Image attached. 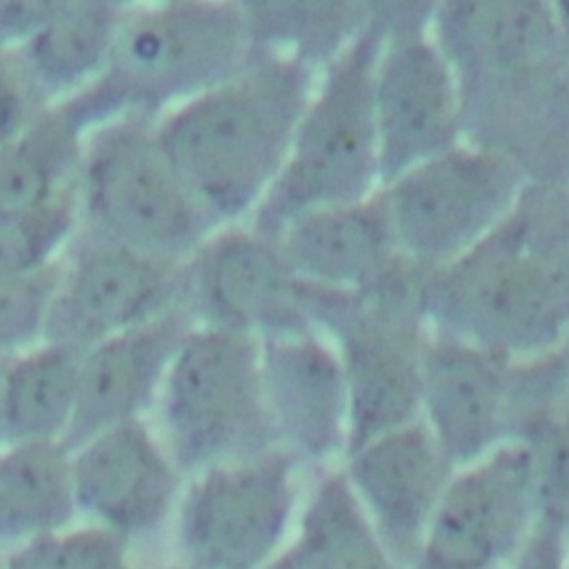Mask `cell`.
<instances>
[{
    "label": "cell",
    "instance_id": "cell-30",
    "mask_svg": "<svg viewBox=\"0 0 569 569\" xmlns=\"http://www.w3.org/2000/svg\"><path fill=\"white\" fill-rule=\"evenodd\" d=\"M442 0H362V33L389 44L431 36Z\"/></svg>",
    "mask_w": 569,
    "mask_h": 569
},
{
    "label": "cell",
    "instance_id": "cell-10",
    "mask_svg": "<svg viewBox=\"0 0 569 569\" xmlns=\"http://www.w3.org/2000/svg\"><path fill=\"white\" fill-rule=\"evenodd\" d=\"M529 180L511 156L460 140L385 182L378 200L400 260L425 276L478 244Z\"/></svg>",
    "mask_w": 569,
    "mask_h": 569
},
{
    "label": "cell",
    "instance_id": "cell-32",
    "mask_svg": "<svg viewBox=\"0 0 569 569\" xmlns=\"http://www.w3.org/2000/svg\"><path fill=\"white\" fill-rule=\"evenodd\" d=\"M71 0H0V49H16Z\"/></svg>",
    "mask_w": 569,
    "mask_h": 569
},
{
    "label": "cell",
    "instance_id": "cell-18",
    "mask_svg": "<svg viewBox=\"0 0 569 569\" xmlns=\"http://www.w3.org/2000/svg\"><path fill=\"white\" fill-rule=\"evenodd\" d=\"M509 373L511 360L429 329L420 418L456 467L509 440Z\"/></svg>",
    "mask_w": 569,
    "mask_h": 569
},
{
    "label": "cell",
    "instance_id": "cell-16",
    "mask_svg": "<svg viewBox=\"0 0 569 569\" xmlns=\"http://www.w3.org/2000/svg\"><path fill=\"white\" fill-rule=\"evenodd\" d=\"M260 369L278 447L311 473L338 465L349 440V398L333 342L320 329L262 338Z\"/></svg>",
    "mask_w": 569,
    "mask_h": 569
},
{
    "label": "cell",
    "instance_id": "cell-13",
    "mask_svg": "<svg viewBox=\"0 0 569 569\" xmlns=\"http://www.w3.org/2000/svg\"><path fill=\"white\" fill-rule=\"evenodd\" d=\"M182 262L80 229L60 258L47 340L84 351L182 307Z\"/></svg>",
    "mask_w": 569,
    "mask_h": 569
},
{
    "label": "cell",
    "instance_id": "cell-14",
    "mask_svg": "<svg viewBox=\"0 0 569 569\" xmlns=\"http://www.w3.org/2000/svg\"><path fill=\"white\" fill-rule=\"evenodd\" d=\"M182 307L193 325L260 340L318 329L307 284L293 276L276 240L249 222L220 224L182 262Z\"/></svg>",
    "mask_w": 569,
    "mask_h": 569
},
{
    "label": "cell",
    "instance_id": "cell-2",
    "mask_svg": "<svg viewBox=\"0 0 569 569\" xmlns=\"http://www.w3.org/2000/svg\"><path fill=\"white\" fill-rule=\"evenodd\" d=\"M427 327L511 362L569 340V182L529 180L467 253L425 273Z\"/></svg>",
    "mask_w": 569,
    "mask_h": 569
},
{
    "label": "cell",
    "instance_id": "cell-23",
    "mask_svg": "<svg viewBox=\"0 0 569 569\" xmlns=\"http://www.w3.org/2000/svg\"><path fill=\"white\" fill-rule=\"evenodd\" d=\"M91 122L73 100L44 107L0 149V213L73 193Z\"/></svg>",
    "mask_w": 569,
    "mask_h": 569
},
{
    "label": "cell",
    "instance_id": "cell-27",
    "mask_svg": "<svg viewBox=\"0 0 569 569\" xmlns=\"http://www.w3.org/2000/svg\"><path fill=\"white\" fill-rule=\"evenodd\" d=\"M80 231L76 196L0 213V280L56 264Z\"/></svg>",
    "mask_w": 569,
    "mask_h": 569
},
{
    "label": "cell",
    "instance_id": "cell-8",
    "mask_svg": "<svg viewBox=\"0 0 569 569\" xmlns=\"http://www.w3.org/2000/svg\"><path fill=\"white\" fill-rule=\"evenodd\" d=\"M149 420L184 476L278 447L262 391L260 338L191 325Z\"/></svg>",
    "mask_w": 569,
    "mask_h": 569
},
{
    "label": "cell",
    "instance_id": "cell-6",
    "mask_svg": "<svg viewBox=\"0 0 569 569\" xmlns=\"http://www.w3.org/2000/svg\"><path fill=\"white\" fill-rule=\"evenodd\" d=\"M420 280L422 273L402 262L382 284L362 293L307 284L309 316L333 342L345 373L347 451L420 418L422 356L429 338Z\"/></svg>",
    "mask_w": 569,
    "mask_h": 569
},
{
    "label": "cell",
    "instance_id": "cell-29",
    "mask_svg": "<svg viewBox=\"0 0 569 569\" xmlns=\"http://www.w3.org/2000/svg\"><path fill=\"white\" fill-rule=\"evenodd\" d=\"M60 260L47 269L0 280V358L47 342Z\"/></svg>",
    "mask_w": 569,
    "mask_h": 569
},
{
    "label": "cell",
    "instance_id": "cell-38",
    "mask_svg": "<svg viewBox=\"0 0 569 569\" xmlns=\"http://www.w3.org/2000/svg\"><path fill=\"white\" fill-rule=\"evenodd\" d=\"M264 569H293L291 567V560H289V553H287V549L273 560V562H269Z\"/></svg>",
    "mask_w": 569,
    "mask_h": 569
},
{
    "label": "cell",
    "instance_id": "cell-21",
    "mask_svg": "<svg viewBox=\"0 0 569 569\" xmlns=\"http://www.w3.org/2000/svg\"><path fill=\"white\" fill-rule=\"evenodd\" d=\"M287 553L293 569H405L369 522L340 462L311 473Z\"/></svg>",
    "mask_w": 569,
    "mask_h": 569
},
{
    "label": "cell",
    "instance_id": "cell-35",
    "mask_svg": "<svg viewBox=\"0 0 569 569\" xmlns=\"http://www.w3.org/2000/svg\"><path fill=\"white\" fill-rule=\"evenodd\" d=\"M122 11H136V9H144V7H153V4H164V2H173V0H113Z\"/></svg>",
    "mask_w": 569,
    "mask_h": 569
},
{
    "label": "cell",
    "instance_id": "cell-7",
    "mask_svg": "<svg viewBox=\"0 0 569 569\" xmlns=\"http://www.w3.org/2000/svg\"><path fill=\"white\" fill-rule=\"evenodd\" d=\"M73 196L82 231L171 260H187L220 227L178 176L153 118L93 124Z\"/></svg>",
    "mask_w": 569,
    "mask_h": 569
},
{
    "label": "cell",
    "instance_id": "cell-26",
    "mask_svg": "<svg viewBox=\"0 0 569 569\" xmlns=\"http://www.w3.org/2000/svg\"><path fill=\"white\" fill-rule=\"evenodd\" d=\"M80 351L42 342L7 360L2 378L4 445L62 442L76 413Z\"/></svg>",
    "mask_w": 569,
    "mask_h": 569
},
{
    "label": "cell",
    "instance_id": "cell-36",
    "mask_svg": "<svg viewBox=\"0 0 569 569\" xmlns=\"http://www.w3.org/2000/svg\"><path fill=\"white\" fill-rule=\"evenodd\" d=\"M136 569H184V567L164 558V560H153V562H138Z\"/></svg>",
    "mask_w": 569,
    "mask_h": 569
},
{
    "label": "cell",
    "instance_id": "cell-17",
    "mask_svg": "<svg viewBox=\"0 0 569 569\" xmlns=\"http://www.w3.org/2000/svg\"><path fill=\"white\" fill-rule=\"evenodd\" d=\"M340 467L385 547L411 569L456 465L418 418L347 451Z\"/></svg>",
    "mask_w": 569,
    "mask_h": 569
},
{
    "label": "cell",
    "instance_id": "cell-33",
    "mask_svg": "<svg viewBox=\"0 0 569 569\" xmlns=\"http://www.w3.org/2000/svg\"><path fill=\"white\" fill-rule=\"evenodd\" d=\"M509 569H569V549L556 518L547 511L540 513L531 536Z\"/></svg>",
    "mask_w": 569,
    "mask_h": 569
},
{
    "label": "cell",
    "instance_id": "cell-22",
    "mask_svg": "<svg viewBox=\"0 0 569 569\" xmlns=\"http://www.w3.org/2000/svg\"><path fill=\"white\" fill-rule=\"evenodd\" d=\"M122 18L113 0H71L16 47L47 102L71 100L102 76Z\"/></svg>",
    "mask_w": 569,
    "mask_h": 569
},
{
    "label": "cell",
    "instance_id": "cell-31",
    "mask_svg": "<svg viewBox=\"0 0 569 569\" xmlns=\"http://www.w3.org/2000/svg\"><path fill=\"white\" fill-rule=\"evenodd\" d=\"M51 102L33 84L16 49H0V149Z\"/></svg>",
    "mask_w": 569,
    "mask_h": 569
},
{
    "label": "cell",
    "instance_id": "cell-12",
    "mask_svg": "<svg viewBox=\"0 0 569 569\" xmlns=\"http://www.w3.org/2000/svg\"><path fill=\"white\" fill-rule=\"evenodd\" d=\"M78 520L120 538L138 562L167 558L187 482L149 418L104 429L71 449Z\"/></svg>",
    "mask_w": 569,
    "mask_h": 569
},
{
    "label": "cell",
    "instance_id": "cell-20",
    "mask_svg": "<svg viewBox=\"0 0 569 569\" xmlns=\"http://www.w3.org/2000/svg\"><path fill=\"white\" fill-rule=\"evenodd\" d=\"M273 240L300 282L333 293L369 291L405 262L393 247L378 191L360 202L309 211Z\"/></svg>",
    "mask_w": 569,
    "mask_h": 569
},
{
    "label": "cell",
    "instance_id": "cell-1",
    "mask_svg": "<svg viewBox=\"0 0 569 569\" xmlns=\"http://www.w3.org/2000/svg\"><path fill=\"white\" fill-rule=\"evenodd\" d=\"M431 38L462 98L465 140L569 182V56L547 0H442Z\"/></svg>",
    "mask_w": 569,
    "mask_h": 569
},
{
    "label": "cell",
    "instance_id": "cell-5",
    "mask_svg": "<svg viewBox=\"0 0 569 569\" xmlns=\"http://www.w3.org/2000/svg\"><path fill=\"white\" fill-rule=\"evenodd\" d=\"M378 42L365 33L318 71L271 189L247 220L276 236L291 220L371 198L380 189L371 76Z\"/></svg>",
    "mask_w": 569,
    "mask_h": 569
},
{
    "label": "cell",
    "instance_id": "cell-39",
    "mask_svg": "<svg viewBox=\"0 0 569 569\" xmlns=\"http://www.w3.org/2000/svg\"><path fill=\"white\" fill-rule=\"evenodd\" d=\"M0 569H4V553L0 551Z\"/></svg>",
    "mask_w": 569,
    "mask_h": 569
},
{
    "label": "cell",
    "instance_id": "cell-9",
    "mask_svg": "<svg viewBox=\"0 0 569 569\" xmlns=\"http://www.w3.org/2000/svg\"><path fill=\"white\" fill-rule=\"evenodd\" d=\"M309 478L280 447L187 476L167 560L184 569H264L291 542Z\"/></svg>",
    "mask_w": 569,
    "mask_h": 569
},
{
    "label": "cell",
    "instance_id": "cell-15",
    "mask_svg": "<svg viewBox=\"0 0 569 569\" xmlns=\"http://www.w3.org/2000/svg\"><path fill=\"white\" fill-rule=\"evenodd\" d=\"M371 104L380 187L465 140L458 78L431 36L378 47Z\"/></svg>",
    "mask_w": 569,
    "mask_h": 569
},
{
    "label": "cell",
    "instance_id": "cell-25",
    "mask_svg": "<svg viewBox=\"0 0 569 569\" xmlns=\"http://www.w3.org/2000/svg\"><path fill=\"white\" fill-rule=\"evenodd\" d=\"M256 53L325 69L362 36V0H231Z\"/></svg>",
    "mask_w": 569,
    "mask_h": 569
},
{
    "label": "cell",
    "instance_id": "cell-11",
    "mask_svg": "<svg viewBox=\"0 0 569 569\" xmlns=\"http://www.w3.org/2000/svg\"><path fill=\"white\" fill-rule=\"evenodd\" d=\"M540 513L536 451L507 440L456 467L411 569H509Z\"/></svg>",
    "mask_w": 569,
    "mask_h": 569
},
{
    "label": "cell",
    "instance_id": "cell-3",
    "mask_svg": "<svg viewBox=\"0 0 569 569\" xmlns=\"http://www.w3.org/2000/svg\"><path fill=\"white\" fill-rule=\"evenodd\" d=\"M318 71L256 53L242 69L156 118L182 182L216 224L247 222L287 158Z\"/></svg>",
    "mask_w": 569,
    "mask_h": 569
},
{
    "label": "cell",
    "instance_id": "cell-37",
    "mask_svg": "<svg viewBox=\"0 0 569 569\" xmlns=\"http://www.w3.org/2000/svg\"><path fill=\"white\" fill-rule=\"evenodd\" d=\"M7 358H0V447L4 445V422H2V378H4Z\"/></svg>",
    "mask_w": 569,
    "mask_h": 569
},
{
    "label": "cell",
    "instance_id": "cell-34",
    "mask_svg": "<svg viewBox=\"0 0 569 569\" xmlns=\"http://www.w3.org/2000/svg\"><path fill=\"white\" fill-rule=\"evenodd\" d=\"M553 27L558 31V38L569 56V0H547Z\"/></svg>",
    "mask_w": 569,
    "mask_h": 569
},
{
    "label": "cell",
    "instance_id": "cell-24",
    "mask_svg": "<svg viewBox=\"0 0 569 569\" xmlns=\"http://www.w3.org/2000/svg\"><path fill=\"white\" fill-rule=\"evenodd\" d=\"M78 522L71 451L62 442L0 447V551Z\"/></svg>",
    "mask_w": 569,
    "mask_h": 569
},
{
    "label": "cell",
    "instance_id": "cell-28",
    "mask_svg": "<svg viewBox=\"0 0 569 569\" xmlns=\"http://www.w3.org/2000/svg\"><path fill=\"white\" fill-rule=\"evenodd\" d=\"M131 549L116 536L76 522L4 553V569H136Z\"/></svg>",
    "mask_w": 569,
    "mask_h": 569
},
{
    "label": "cell",
    "instance_id": "cell-19",
    "mask_svg": "<svg viewBox=\"0 0 569 569\" xmlns=\"http://www.w3.org/2000/svg\"><path fill=\"white\" fill-rule=\"evenodd\" d=\"M191 325L184 307H178L80 351L76 413L62 445L71 451L104 429L149 418Z\"/></svg>",
    "mask_w": 569,
    "mask_h": 569
},
{
    "label": "cell",
    "instance_id": "cell-4",
    "mask_svg": "<svg viewBox=\"0 0 569 569\" xmlns=\"http://www.w3.org/2000/svg\"><path fill=\"white\" fill-rule=\"evenodd\" d=\"M256 56L231 0H173L124 11L102 76L71 98L93 124L160 118Z\"/></svg>",
    "mask_w": 569,
    "mask_h": 569
}]
</instances>
